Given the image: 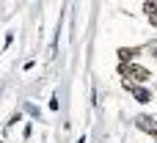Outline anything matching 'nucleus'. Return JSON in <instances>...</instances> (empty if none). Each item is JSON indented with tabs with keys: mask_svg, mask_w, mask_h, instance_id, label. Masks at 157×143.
I'll return each instance as SVG.
<instances>
[{
	"mask_svg": "<svg viewBox=\"0 0 157 143\" xmlns=\"http://www.w3.org/2000/svg\"><path fill=\"white\" fill-rule=\"evenodd\" d=\"M124 88H127V91H132L138 102H149V99H152V94H149L146 88H141V85H135V83H132V80H127V77H124Z\"/></svg>",
	"mask_w": 157,
	"mask_h": 143,
	"instance_id": "f257e3e1",
	"label": "nucleus"
},
{
	"mask_svg": "<svg viewBox=\"0 0 157 143\" xmlns=\"http://www.w3.org/2000/svg\"><path fill=\"white\" fill-rule=\"evenodd\" d=\"M127 74H132V80H138V83L149 80V69H144V66H127Z\"/></svg>",
	"mask_w": 157,
	"mask_h": 143,
	"instance_id": "f03ea898",
	"label": "nucleus"
},
{
	"mask_svg": "<svg viewBox=\"0 0 157 143\" xmlns=\"http://www.w3.org/2000/svg\"><path fill=\"white\" fill-rule=\"evenodd\" d=\"M138 127L146 130V132H152V135H157V121L149 119V116H138Z\"/></svg>",
	"mask_w": 157,
	"mask_h": 143,
	"instance_id": "7ed1b4c3",
	"label": "nucleus"
},
{
	"mask_svg": "<svg viewBox=\"0 0 157 143\" xmlns=\"http://www.w3.org/2000/svg\"><path fill=\"white\" fill-rule=\"evenodd\" d=\"M144 8H146V14H149V22L157 25V3H144Z\"/></svg>",
	"mask_w": 157,
	"mask_h": 143,
	"instance_id": "20e7f679",
	"label": "nucleus"
},
{
	"mask_svg": "<svg viewBox=\"0 0 157 143\" xmlns=\"http://www.w3.org/2000/svg\"><path fill=\"white\" fill-rule=\"evenodd\" d=\"M132 55H135V50H119V58H121V61H130Z\"/></svg>",
	"mask_w": 157,
	"mask_h": 143,
	"instance_id": "39448f33",
	"label": "nucleus"
},
{
	"mask_svg": "<svg viewBox=\"0 0 157 143\" xmlns=\"http://www.w3.org/2000/svg\"><path fill=\"white\" fill-rule=\"evenodd\" d=\"M152 50H155V52H157V41H155V44H152Z\"/></svg>",
	"mask_w": 157,
	"mask_h": 143,
	"instance_id": "423d86ee",
	"label": "nucleus"
}]
</instances>
